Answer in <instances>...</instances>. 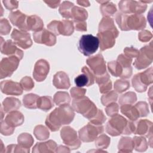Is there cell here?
I'll return each instance as SVG.
<instances>
[{
    "label": "cell",
    "mask_w": 153,
    "mask_h": 153,
    "mask_svg": "<svg viewBox=\"0 0 153 153\" xmlns=\"http://www.w3.org/2000/svg\"><path fill=\"white\" fill-rule=\"evenodd\" d=\"M139 54V50L133 47H126L124 49V54L130 59L137 57Z\"/></svg>",
    "instance_id": "680465c9"
},
{
    "label": "cell",
    "mask_w": 153,
    "mask_h": 153,
    "mask_svg": "<svg viewBox=\"0 0 153 153\" xmlns=\"http://www.w3.org/2000/svg\"><path fill=\"white\" fill-rule=\"evenodd\" d=\"M11 38L16 45L23 49H27L32 45L30 35L26 31L14 29L11 34Z\"/></svg>",
    "instance_id": "4fadbf2b"
},
{
    "label": "cell",
    "mask_w": 153,
    "mask_h": 153,
    "mask_svg": "<svg viewBox=\"0 0 153 153\" xmlns=\"http://www.w3.org/2000/svg\"><path fill=\"white\" fill-rule=\"evenodd\" d=\"M111 142V139L105 134H100L95 139V145L99 149H106Z\"/></svg>",
    "instance_id": "b9f144b4"
},
{
    "label": "cell",
    "mask_w": 153,
    "mask_h": 153,
    "mask_svg": "<svg viewBox=\"0 0 153 153\" xmlns=\"http://www.w3.org/2000/svg\"><path fill=\"white\" fill-rule=\"evenodd\" d=\"M95 81L99 86L100 92L102 94L106 93L112 89V81L108 72L105 74L95 76Z\"/></svg>",
    "instance_id": "d4e9b609"
},
{
    "label": "cell",
    "mask_w": 153,
    "mask_h": 153,
    "mask_svg": "<svg viewBox=\"0 0 153 153\" xmlns=\"http://www.w3.org/2000/svg\"><path fill=\"white\" fill-rule=\"evenodd\" d=\"M74 31V22L68 19L63 20L61 21L60 35L65 36L71 35Z\"/></svg>",
    "instance_id": "f35d334b"
},
{
    "label": "cell",
    "mask_w": 153,
    "mask_h": 153,
    "mask_svg": "<svg viewBox=\"0 0 153 153\" xmlns=\"http://www.w3.org/2000/svg\"><path fill=\"white\" fill-rule=\"evenodd\" d=\"M108 69L110 74L115 77H120L123 72L122 68L117 60L108 62Z\"/></svg>",
    "instance_id": "7bdbcfd3"
},
{
    "label": "cell",
    "mask_w": 153,
    "mask_h": 153,
    "mask_svg": "<svg viewBox=\"0 0 153 153\" xmlns=\"http://www.w3.org/2000/svg\"><path fill=\"white\" fill-rule=\"evenodd\" d=\"M5 152H29V151L23 148L19 144H11L7 146Z\"/></svg>",
    "instance_id": "6f0895ef"
},
{
    "label": "cell",
    "mask_w": 153,
    "mask_h": 153,
    "mask_svg": "<svg viewBox=\"0 0 153 153\" xmlns=\"http://www.w3.org/2000/svg\"><path fill=\"white\" fill-rule=\"evenodd\" d=\"M134 149L133 139L129 137H122L118 145V152H131Z\"/></svg>",
    "instance_id": "f546056e"
},
{
    "label": "cell",
    "mask_w": 153,
    "mask_h": 153,
    "mask_svg": "<svg viewBox=\"0 0 153 153\" xmlns=\"http://www.w3.org/2000/svg\"><path fill=\"white\" fill-rule=\"evenodd\" d=\"M75 117L74 110L69 105H63L55 108L47 117L45 123L51 131H58L62 126L69 124Z\"/></svg>",
    "instance_id": "6da1fadb"
},
{
    "label": "cell",
    "mask_w": 153,
    "mask_h": 153,
    "mask_svg": "<svg viewBox=\"0 0 153 153\" xmlns=\"http://www.w3.org/2000/svg\"><path fill=\"white\" fill-rule=\"evenodd\" d=\"M81 71L82 74L78 75L75 78V83L78 87L92 85L95 82V76L93 73L85 66H83Z\"/></svg>",
    "instance_id": "e0dca14e"
},
{
    "label": "cell",
    "mask_w": 153,
    "mask_h": 153,
    "mask_svg": "<svg viewBox=\"0 0 153 153\" xmlns=\"http://www.w3.org/2000/svg\"><path fill=\"white\" fill-rule=\"evenodd\" d=\"M33 38L35 42L45 44L49 47L53 46L56 43V36L44 28L40 31L34 32Z\"/></svg>",
    "instance_id": "5bb4252c"
},
{
    "label": "cell",
    "mask_w": 153,
    "mask_h": 153,
    "mask_svg": "<svg viewBox=\"0 0 153 153\" xmlns=\"http://www.w3.org/2000/svg\"><path fill=\"white\" fill-rule=\"evenodd\" d=\"M131 84L133 87L134 88L136 91L139 93L144 92L146 90L147 87H145L139 81L138 78L137 74H136L134 75V76L131 79Z\"/></svg>",
    "instance_id": "f907efd6"
},
{
    "label": "cell",
    "mask_w": 153,
    "mask_h": 153,
    "mask_svg": "<svg viewBox=\"0 0 153 153\" xmlns=\"http://www.w3.org/2000/svg\"><path fill=\"white\" fill-rule=\"evenodd\" d=\"M57 145L53 140L37 142L32 149V152H56Z\"/></svg>",
    "instance_id": "cb8c5ba5"
},
{
    "label": "cell",
    "mask_w": 153,
    "mask_h": 153,
    "mask_svg": "<svg viewBox=\"0 0 153 153\" xmlns=\"http://www.w3.org/2000/svg\"><path fill=\"white\" fill-rule=\"evenodd\" d=\"M0 153H2V152H5V147L4 146V144L2 143V141L1 140V146H0Z\"/></svg>",
    "instance_id": "03108f58"
},
{
    "label": "cell",
    "mask_w": 153,
    "mask_h": 153,
    "mask_svg": "<svg viewBox=\"0 0 153 153\" xmlns=\"http://www.w3.org/2000/svg\"><path fill=\"white\" fill-rule=\"evenodd\" d=\"M118 7L121 13L126 14H142L147 8V5L143 3L142 1H136L131 0H123L119 2Z\"/></svg>",
    "instance_id": "9c48e42d"
},
{
    "label": "cell",
    "mask_w": 153,
    "mask_h": 153,
    "mask_svg": "<svg viewBox=\"0 0 153 153\" xmlns=\"http://www.w3.org/2000/svg\"><path fill=\"white\" fill-rule=\"evenodd\" d=\"M44 2L46 3L50 8H56L59 5H60V1H44Z\"/></svg>",
    "instance_id": "6125c7cd"
},
{
    "label": "cell",
    "mask_w": 153,
    "mask_h": 153,
    "mask_svg": "<svg viewBox=\"0 0 153 153\" xmlns=\"http://www.w3.org/2000/svg\"><path fill=\"white\" fill-rule=\"evenodd\" d=\"M15 128L11 127L9 125H8L4 120L1 121V127H0V131L2 135L4 136H9L11 135L14 131Z\"/></svg>",
    "instance_id": "11a10c76"
},
{
    "label": "cell",
    "mask_w": 153,
    "mask_h": 153,
    "mask_svg": "<svg viewBox=\"0 0 153 153\" xmlns=\"http://www.w3.org/2000/svg\"><path fill=\"white\" fill-rule=\"evenodd\" d=\"M72 107L75 111L81 114L88 120L92 119L98 111L95 104L86 96L74 99Z\"/></svg>",
    "instance_id": "277c9868"
},
{
    "label": "cell",
    "mask_w": 153,
    "mask_h": 153,
    "mask_svg": "<svg viewBox=\"0 0 153 153\" xmlns=\"http://www.w3.org/2000/svg\"><path fill=\"white\" fill-rule=\"evenodd\" d=\"M54 106V101L51 97L48 96L39 97L37 101V108L47 112L53 108Z\"/></svg>",
    "instance_id": "1f68e13d"
},
{
    "label": "cell",
    "mask_w": 153,
    "mask_h": 153,
    "mask_svg": "<svg viewBox=\"0 0 153 153\" xmlns=\"http://www.w3.org/2000/svg\"><path fill=\"white\" fill-rule=\"evenodd\" d=\"M99 47L97 37L91 34L83 35L78 42V50L85 56H90L96 53Z\"/></svg>",
    "instance_id": "5b68a950"
},
{
    "label": "cell",
    "mask_w": 153,
    "mask_h": 153,
    "mask_svg": "<svg viewBox=\"0 0 153 153\" xmlns=\"http://www.w3.org/2000/svg\"><path fill=\"white\" fill-rule=\"evenodd\" d=\"M117 62L120 65L123 69V72L120 77L122 79L130 78L133 72V69L131 66L132 59L126 57L124 54H121L118 56Z\"/></svg>",
    "instance_id": "44dd1931"
},
{
    "label": "cell",
    "mask_w": 153,
    "mask_h": 153,
    "mask_svg": "<svg viewBox=\"0 0 153 153\" xmlns=\"http://www.w3.org/2000/svg\"><path fill=\"white\" fill-rule=\"evenodd\" d=\"M118 99V94L116 91L111 90L104 93L101 97V102L103 106H107L109 103L115 102Z\"/></svg>",
    "instance_id": "ee69618b"
},
{
    "label": "cell",
    "mask_w": 153,
    "mask_h": 153,
    "mask_svg": "<svg viewBox=\"0 0 153 153\" xmlns=\"http://www.w3.org/2000/svg\"><path fill=\"white\" fill-rule=\"evenodd\" d=\"M104 128L102 125L97 126L89 122L86 126L78 131L79 139L83 142H91L97 138L99 134L102 133Z\"/></svg>",
    "instance_id": "52a82bcc"
},
{
    "label": "cell",
    "mask_w": 153,
    "mask_h": 153,
    "mask_svg": "<svg viewBox=\"0 0 153 153\" xmlns=\"http://www.w3.org/2000/svg\"><path fill=\"white\" fill-rule=\"evenodd\" d=\"M74 6V3L70 1H63L60 4L59 12L63 17L66 19H71V11Z\"/></svg>",
    "instance_id": "8d00e7d4"
},
{
    "label": "cell",
    "mask_w": 153,
    "mask_h": 153,
    "mask_svg": "<svg viewBox=\"0 0 153 153\" xmlns=\"http://www.w3.org/2000/svg\"><path fill=\"white\" fill-rule=\"evenodd\" d=\"M119 31L110 29H104L98 31L97 37L99 41L100 51L111 48L115 44V38L118 37Z\"/></svg>",
    "instance_id": "30bf717a"
},
{
    "label": "cell",
    "mask_w": 153,
    "mask_h": 153,
    "mask_svg": "<svg viewBox=\"0 0 153 153\" xmlns=\"http://www.w3.org/2000/svg\"><path fill=\"white\" fill-rule=\"evenodd\" d=\"M71 149L68 146H65L63 145L59 146L56 151V152H69Z\"/></svg>",
    "instance_id": "be15d7a7"
},
{
    "label": "cell",
    "mask_w": 153,
    "mask_h": 153,
    "mask_svg": "<svg viewBox=\"0 0 153 153\" xmlns=\"http://www.w3.org/2000/svg\"><path fill=\"white\" fill-rule=\"evenodd\" d=\"M88 17V13L83 8L74 5L71 11V19L74 22H83Z\"/></svg>",
    "instance_id": "d6a6232c"
},
{
    "label": "cell",
    "mask_w": 153,
    "mask_h": 153,
    "mask_svg": "<svg viewBox=\"0 0 153 153\" xmlns=\"http://www.w3.org/2000/svg\"><path fill=\"white\" fill-rule=\"evenodd\" d=\"M60 136L65 143L70 149H76L81 145V140L76 131L70 126L63 127L60 130Z\"/></svg>",
    "instance_id": "ba28073f"
},
{
    "label": "cell",
    "mask_w": 153,
    "mask_h": 153,
    "mask_svg": "<svg viewBox=\"0 0 153 153\" xmlns=\"http://www.w3.org/2000/svg\"><path fill=\"white\" fill-rule=\"evenodd\" d=\"M152 42L149 45L142 47L139 51V54L133 63L134 66L139 70L143 69L150 65L153 60Z\"/></svg>",
    "instance_id": "8992f818"
},
{
    "label": "cell",
    "mask_w": 153,
    "mask_h": 153,
    "mask_svg": "<svg viewBox=\"0 0 153 153\" xmlns=\"http://www.w3.org/2000/svg\"><path fill=\"white\" fill-rule=\"evenodd\" d=\"M86 91L87 90L85 88L77 87H72L70 90V93L72 97L74 99H79L85 96Z\"/></svg>",
    "instance_id": "db71d44e"
},
{
    "label": "cell",
    "mask_w": 153,
    "mask_h": 153,
    "mask_svg": "<svg viewBox=\"0 0 153 153\" xmlns=\"http://www.w3.org/2000/svg\"><path fill=\"white\" fill-rule=\"evenodd\" d=\"M1 52L5 55L16 56L20 60L23 57V51L18 48L14 42L11 39L5 41L2 37H1Z\"/></svg>",
    "instance_id": "2e32d148"
},
{
    "label": "cell",
    "mask_w": 153,
    "mask_h": 153,
    "mask_svg": "<svg viewBox=\"0 0 153 153\" xmlns=\"http://www.w3.org/2000/svg\"><path fill=\"white\" fill-rule=\"evenodd\" d=\"M120 111L123 115L127 117L131 121H135L140 117L137 109L132 105H122L120 107Z\"/></svg>",
    "instance_id": "83f0119b"
},
{
    "label": "cell",
    "mask_w": 153,
    "mask_h": 153,
    "mask_svg": "<svg viewBox=\"0 0 153 153\" xmlns=\"http://www.w3.org/2000/svg\"><path fill=\"white\" fill-rule=\"evenodd\" d=\"M1 90L7 95L19 96L23 93V88L20 83L12 80H4L1 82Z\"/></svg>",
    "instance_id": "ac0fdd59"
},
{
    "label": "cell",
    "mask_w": 153,
    "mask_h": 153,
    "mask_svg": "<svg viewBox=\"0 0 153 153\" xmlns=\"http://www.w3.org/2000/svg\"><path fill=\"white\" fill-rule=\"evenodd\" d=\"M152 72V67H151L142 72L137 74L140 82L146 87L153 82Z\"/></svg>",
    "instance_id": "e575fe53"
},
{
    "label": "cell",
    "mask_w": 153,
    "mask_h": 153,
    "mask_svg": "<svg viewBox=\"0 0 153 153\" xmlns=\"http://www.w3.org/2000/svg\"><path fill=\"white\" fill-rule=\"evenodd\" d=\"M136 100L137 96L136 93L133 91H128L120 97L118 102L121 105L124 104L133 105L136 102Z\"/></svg>",
    "instance_id": "60d3db41"
},
{
    "label": "cell",
    "mask_w": 153,
    "mask_h": 153,
    "mask_svg": "<svg viewBox=\"0 0 153 153\" xmlns=\"http://www.w3.org/2000/svg\"><path fill=\"white\" fill-rule=\"evenodd\" d=\"M119 111V106L115 102L109 103L105 108V112L109 117H113L118 114Z\"/></svg>",
    "instance_id": "f5cc1de1"
},
{
    "label": "cell",
    "mask_w": 153,
    "mask_h": 153,
    "mask_svg": "<svg viewBox=\"0 0 153 153\" xmlns=\"http://www.w3.org/2000/svg\"><path fill=\"white\" fill-rule=\"evenodd\" d=\"M27 31H33L34 32L40 31L44 29V23L42 19L36 15L27 16Z\"/></svg>",
    "instance_id": "484cf974"
},
{
    "label": "cell",
    "mask_w": 153,
    "mask_h": 153,
    "mask_svg": "<svg viewBox=\"0 0 153 153\" xmlns=\"http://www.w3.org/2000/svg\"><path fill=\"white\" fill-rule=\"evenodd\" d=\"M50 71L49 63L45 59H39L35 64L33 76L37 82L43 81Z\"/></svg>",
    "instance_id": "9a60e30c"
},
{
    "label": "cell",
    "mask_w": 153,
    "mask_h": 153,
    "mask_svg": "<svg viewBox=\"0 0 153 153\" xmlns=\"http://www.w3.org/2000/svg\"><path fill=\"white\" fill-rule=\"evenodd\" d=\"M134 106L137 109L140 117H146L149 113L148 104L146 102H139L134 105Z\"/></svg>",
    "instance_id": "bcb514c9"
},
{
    "label": "cell",
    "mask_w": 153,
    "mask_h": 153,
    "mask_svg": "<svg viewBox=\"0 0 153 153\" xmlns=\"http://www.w3.org/2000/svg\"><path fill=\"white\" fill-rule=\"evenodd\" d=\"M134 131L135 124L119 114L112 117L106 126V131L112 136L131 134L134 133Z\"/></svg>",
    "instance_id": "7a4b0ae2"
},
{
    "label": "cell",
    "mask_w": 153,
    "mask_h": 153,
    "mask_svg": "<svg viewBox=\"0 0 153 153\" xmlns=\"http://www.w3.org/2000/svg\"><path fill=\"white\" fill-rule=\"evenodd\" d=\"M100 4V11L103 17H109L114 16L117 12V7L112 2L108 1H97Z\"/></svg>",
    "instance_id": "f1b7e54d"
},
{
    "label": "cell",
    "mask_w": 153,
    "mask_h": 153,
    "mask_svg": "<svg viewBox=\"0 0 153 153\" xmlns=\"http://www.w3.org/2000/svg\"><path fill=\"white\" fill-rule=\"evenodd\" d=\"M115 21L123 31L143 29L146 25L145 17L142 14H126L118 12L115 16Z\"/></svg>",
    "instance_id": "3957f363"
},
{
    "label": "cell",
    "mask_w": 153,
    "mask_h": 153,
    "mask_svg": "<svg viewBox=\"0 0 153 153\" xmlns=\"http://www.w3.org/2000/svg\"><path fill=\"white\" fill-rule=\"evenodd\" d=\"M61 21L53 20L47 25V29L56 36L60 35Z\"/></svg>",
    "instance_id": "681fc988"
},
{
    "label": "cell",
    "mask_w": 153,
    "mask_h": 153,
    "mask_svg": "<svg viewBox=\"0 0 153 153\" xmlns=\"http://www.w3.org/2000/svg\"><path fill=\"white\" fill-rule=\"evenodd\" d=\"M27 16L19 10L11 12L8 15V18L11 23L20 30L27 31Z\"/></svg>",
    "instance_id": "d6986e66"
},
{
    "label": "cell",
    "mask_w": 153,
    "mask_h": 153,
    "mask_svg": "<svg viewBox=\"0 0 153 153\" xmlns=\"http://www.w3.org/2000/svg\"><path fill=\"white\" fill-rule=\"evenodd\" d=\"M76 3L83 7H89L90 4L88 1H76Z\"/></svg>",
    "instance_id": "e7e4bbea"
},
{
    "label": "cell",
    "mask_w": 153,
    "mask_h": 153,
    "mask_svg": "<svg viewBox=\"0 0 153 153\" xmlns=\"http://www.w3.org/2000/svg\"><path fill=\"white\" fill-rule=\"evenodd\" d=\"M130 82L128 81L125 79H117L114 82V90L115 91L118 93H122L123 92L126 91L130 88Z\"/></svg>",
    "instance_id": "f6af8a7d"
},
{
    "label": "cell",
    "mask_w": 153,
    "mask_h": 153,
    "mask_svg": "<svg viewBox=\"0 0 153 153\" xmlns=\"http://www.w3.org/2000/svg\"><path fill=\"white\" fill-rule=\"evenodd\" d=\"M53 84L57 89H68L71 86L69 78L63 71H59L54 74Z\"/></svg>",
    "instance_id": "7402d4cb"
},
{
    "label": "cell",
    "mask_w": 153,
    "mask_h": 153,
    "mask_svg": "<svg viewBox=\"0 0 153 153\" xmlns=\"http://www.w3.org/2000/svg\"><path fill=\"white\" fill-rule=\"evenodd\" d=\"M20 60L14 56L3 58L0 63V78L10 76L17 69Z\"/></svg>",
    "instance_id": "8fae6325"
},
{
    "label": "cell",
    "mask_w": 153,
    "mask_h": 153,
    "mask_svg": "<svg viewBox=\"0 0 153 153\" xmlns=\"http://www.w3.org/2000/svg\"><path fill=\"white\" fill-rule=\"evenodd\" d=\"M106 120V117L103 111L100 109H98V111L97 114L91 120H90V122L93 124L97 126H101L102 125L105 121Z\"/></svg>",
    "instance_id": "7dc6e473"
},
{
    "label": "cell",
    "mask_w": 153,
    "mask_h": 153,
    "mask_svg": "<svg viewBox=\"0 0 153 153\" xmlns=\"http://www.w3.org/2000/svg\"><path fill=\"white\" fill-rule=\"evenodd\" d=\"M133 140L134 143V148L136 151L144 152L147 149L148 144L145 137L134 136Z\"/></svg>",
    "instance_id": "ab89813d"
},
{
    "label": "cell",
    "mask_w": 153,
    "mask_h": 153,
    "mask_svg": "<svg viewBox=\"0 0 153 153\" xmlns=\"http://www.w3.org/2000/svg\"><path fill=\"white\" fill-rule=\"evenodd\" d=\"M39 96L33 93H29L25 95L23 97V103L25 108L33 109L37 108V101Z\"/></svg>",
    "instance_id": "836d02e7"
},
{
    "label": "cell",
    "mask_w": 153,
    "mask_h": 153,
    "mask_svg": "<svg viewBox=\"0 0 153 153\" xmlns=\"http://www.w3.org/2000/svg\"><path fill=\"white\" fill-rule=\"evenodd\" d=\"M86 63L95 76L102 75L107 72L105 60L100 53L88 57Z\"/></svg>",
    "instance_id": "7c38bea8"
},
{
    "label": "cell",
    "mask_w": 153,
    "mask_h": 153,
    "mask_svg": "<svg viewBox=\"0 0 153 153\" xmlns=\"http://www.w3.org/2000/svg\"><path fill=\"white\" fill-rule=\"evenodd\" d=\"M74 29L76 31L85 32L87 31V23L85 21L83 22H74Z\"/></svg>",
    "instance_id": "94428289"
},
{
    "label": "cell",
    "mask_w": 153,
    "mask_h": 153,
    "mask_svg": "<svg viewBox=\"0 0 153 153\" xmlns=\"http://www.w3.org/2000/svg\"><path fill=\"white\" fill-rule=\"evenodd\" d=\"M53 101L58 106L69 105L71 102V97L68 93L66 91H57L53 96Z\"/></svg>",
    "instance_id": "d590c367"
},
{
    "label": "cell",
    "mask_w": 153,
    "mask_h": 153,
    "mask_svg": "<svg viewBox=\"0 0 153 153\" xmlns=\"http://www.w3.org/2000/svg\"><path fill=\"white\" fill-rule=\"evenodd\" d=\"M17 142L21 147L30 151V148L33 145L34 140L31 134L27 133H23L18 136Z\"/></svg>",
    "instance_id": "4dcf8cb0"
},
{
    "label": "cell",
    "mask_w": 153,
    "mask_h": 153,
    "mask_svg": "<svg viewBox=\"0 0 153 153\" xmlns=\"http://www.w3.org/2000/svg\"><path fill=\"white\" fill-rule=\"evenodd\" d=\"M21 105L22 103L19 99L13 97H8L3 100L1 106L5 113H9L11 111H17L21 107Z\"/></svg>",
    "instance_id": "4316f807"
},
{
    "label": "cell",
    "mask_w": 153,
    "mask_h": 153,
    "mask_svg": "<svg viewBox=\"0 0 153 153\" xmlns=\"http://www.w3.org/2000/svg\"><path fill=\"white\" fill-rule=\"evenodd\" d=\"M20 84L25 91H30L34 87V82L32 78L26 76L22 78L20 81Z\"/></svg>",
    "instance_id": "c3c4849f"
},
{
    "label": "cell",
    "mask_w": 153,
    "mask_h": 153,
    "mask_svg": "<svg viewBox=\"0 0 153 153\" xmlns=\"http://www.w3.org/2000/svg\"><path fill=\"white\" fill-rule=\"evenodd\" d=\"M2 3L4 4L5 7L9 10H13L18 8L19 2L17 1L4 0L2 1Z\"/></svg>",
    "instance_id": "91938a15"
},
{
    "label": "cell",
    "mask_w": 153,
    "mask_h": 153,
    "mask_svg": "<svg viewBox=\"0 0 153 153\" xmlns=\"http://www.w3.org/2000/svg\"><path fill=\"white\" fill-rule=\"evenodd\" d=\"M152 38V34L148 30H143L138 34V39L140 41L143 42H148Z\"/></svg>",
    "instance_id": "9f6ffc18"
},
{
    "label": "cell",
    "mask_w": 153,
    "mask_h": 153,
    "mask_svg": "<svg viewBox=\"0 0 153 153\" xmlns=\"http://www.w3.org/2000/svg\"><path fill=\"white\" fill-rule=\"evenodd\" d=\"M33 134L38 140H45L48 139L50 136V132L48 128L45 126L38 125L34 128Z\"/></svg>",
    "instance_id": "74e56055"
},
{
    "label": "cell",
    "mask_w": 153,
    "mask_h": 153,
    "mask_svg": "<svg viewBox=\"0 0 153 153\" xmlns=\"http://www.w3.org/2000/svg\"><path fill=\"white\" fill-rule=\"evenodd\" d=\"M25 120V117L22 112L18 111H11L7 115L4 121L11 127L15 128L21 126Z\"/></svg>",
    "instance_id": "603a6c76"
},
{
    "label": "cell",
    "mask_w": 153,
    "mask_h": 153,
    "mask_svg": "<svg viewBox=\"0 0 153 153\" xmlns=\"http://www.w3.org/2000/svg\"><path fill=\"white\" fill-rule=\"evenodd\" d=\"M152 123L147 120H140L135 124V131L134 134L142 135L149 139L152 138Z\"/></svg>",
    "instance_id": "ffe728a7"
},
{
    "label": "cell",
    "mask_w": 153,
    "mask_h": 153,
    "mask_svg": "<svg viewBox=\"0 0 153 153\" xmlns=\"http://www.w3.org/2000/svg\"><path fill=\"white\" fill-rule=\"evenodd\" d=\"M11 29L8 20L7 19H1L0 20V33L1 35H8Z\"/></svg>",
    "instance_id": "816d5d0a"
}]
</instances>
